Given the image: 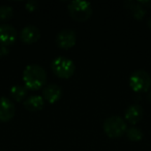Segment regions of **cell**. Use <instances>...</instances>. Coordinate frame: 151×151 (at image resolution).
I'll return each instance as SVG.
<instances>
[{
    "mask_svg": "<svg viewBox=\"0 0 151 151\" xmlns=\"http://www.w3.org/2000/svg\"><path fill=\"white\" fill-rule=\"evenodd\" d=\"M24 86L29 90H38L47 82V73L40 65L32 63L23 70Z\"/></svg>",
    "mask_w": 151,
    "mask_h": 151,
    "instance_id": "obj_1",
    "label": "cell"
},
{
    "mask_svg": "<svg viewBox=\"0 0 151 151\" xmlns=\"http://www.w3.org/2000/svg\"><path fill=\"white\" fill-rule=\"evenodd\" d=\"M51 68L57 77L61 79H68L75 73L76 65L71 59L65 56H58L51 62Z\"/></svg>",
    "mask_w": 151,
    "mask_h": 151,
    "instance_id": "obj_2",
    "label": "cell"
},
{
    "mask_svg": "<svg viewBox=\"0 0 151 151\" xmlns=\"http://www.w3.org/2000/svg\"><path fill=\"white\" fill-rule=\"evenodd\" d=\"M68 12L71 18L77 21H86L92 14V6L89 1L84 0H73L68 4Z\"/></svg>",
    "mask_w": 151,
    "mask_h": 151,
    "instance_id": "obj_3",
    "label": "cell"
},
{
    "mask_svg": "<svg viewBox=\"0 0 151 151\" xmlns=\"http://www.w3.org/2000/svg\"><path fill=\"white\" fill-rule=\"evenodd\" d=\"M104 132L110 138H119L126 132V124L124 119L119 116H110L104 121Z\"/></svg>",
    "mask_w": 151,
    "mask_h": 151,
    "instance_id": "obj_4",
    "label": "cell"
},
{
    "mask_svg": "<svg viewBox=\"0 0 151 151\" xmlns=\"http://www.w3.org/2000/svg\"><path fill=\"white\" fill-rule=\"evenodd\" d=\"M129 86L136 92H146L151 86V77L145 70H136L129 78Z\"/></svg>",
    "mask_w": 151,
    "mask_h": 151,
    "instance_id": "obj_5",
    "label": "cell"
},
{
    "mask_svg": "<svg viewBox=\"0 0 151 151\" xmlns=\"http://www.w3.org/2000/svg\"><path fill=\"white\" fill-rule=\"evenodd\" d=\"M76 40H77V36H76V32L73 29H63L61 31L58 32V34L56 35V45L61 49H67L73 48L76 45Z\"/></svg>",
    "mask_w": 151,
    "mask_h": 151,
    "instance_id": "obj_6",
    "label": "cell"
},
{
    "mask_svg": "<svg viewBox=\"0 0 151 151\" xmlns=\"http://www.w3.org/2000/svg\"><path fill=\"white\" fill-rule=\"evenodd\" d=\"M16 113V108L14 103L9 97H0V121L6 122L13 119Z\"/></svg>",
    "mask_w": 151,
    "mask_h": 151,
    "instance_id": "obj_7",
    "label": "cell"
},
{
    "mask_svg": "<svg viewBox=\"0 0 151 151\" xmlns=\"http://www.w3.org/2000/svg\"><path fill=\"white\" fill-rule=\"evenodd\" d=\"M17 30L9 24H1L0 25V45L11 46L17 40Z\"/></svg>",
    "mask_w": 151,
    "mask_h": 151,
    "instance_id": "obj_8",
    "label": "cell"
},
{
    "mask_svg": "<svg viewBox=\"0 0 151 151\" xmlns=\"http://www.w3.org/2000/svg\"><path fill=\"white\" fill-rule=\"evenodd\" d=\"M40 37V30L34 25H27L20 32V40L24 44H33Z\"/></svg>",
    "mask_w": 151,
    "mask_h": 151,
    "instance_id": "obj_9",
    "label": "cell"
},
{
    "mask_svg": "<svg viewBox=\"0 0 151 151\" xmlns=\"http://www.w3.org/2000/svg\"><path fill=\"white\" fill-rule=\"evenodd\" d=\"M62 95V89L57 84H49L42 89V97L50 104H54L60 99Z\"/></svg>",
    "mask_w": 151,
    "mask_h": 151,
    "instance_id": "obj_10",
    "label": "cell"
},
{
    "mask_svg": "<svg viewBox=\"0 0 151 151\" xmlns=\"http://www.w3.org/2000/svg\"><path fill=\"white\" fill-rule=\"evenodd\" d=\"M124 116L127 122L130 124H137L143 117V109L139 105H130L126 108Z\"/></svg>",
    "mask_w": 151,
    "mask_h": 151,
    "instance_id": "obj_11",
    "label": "cell"
},
{
    "mask_svg": "<svg viewBox=\"0 0 151 151\" xmlns=\"http://www.w3.org/2000/svg\"><path fill=\"white\" fill-rule=\"evenodd\" d=\"M123 5L129 14L137 20L143 19V17L146 14V9L144 6L140 4L138 1H132V0H127V1H124Z\"/></svg>",
    "mask_w": 151,
    "mask_h": 151,
    "instance_id": "obj_12",
    "label": "cell"
},
{
    "mask_svg": "<svg viewBox=\"0 0 151 151\" xmlns=\"http://www.w3.org/2000/svg\"><path fill=\"white\" fill-rule=\"evenodd\" d=\"M24 107L28 110V111L36 112L40 111L44 108L45 106V99L42 95H31V96L27 97L23 103Z\"/></svg>",
    "mask_w": 151,
    "mask_h": 151,
    "instance_id": "obj_13",
    "label": "cell"
},
{
    "mask_svg": "<svg viewBox=\"0 0 151 151\" xmlns=\"http://www.w3.org/2000/svg\"><path fill=\"white\" fill-rule=\"evenodd\" d=\"M9 92H11V96L13 99H15L16 101H22L24 99H26L28 89L23 85L16 84L14 86H12Z\"/></svg>",
    "mask_w": 151,
    "mask_h": 151,
    "instance_id": "obj_14",
    "label": "cell"
},
{
    "mask_svg": "<svg viewBox=\"0 0 151 151\" xmlns=\"http://www.w3.org/2000/svg\"><path fill=\"white\" fill-rule=\"evenodd\" d=\"M126 136L132 142H138V141H140L143 138V132L140 128L132 126V127L128 128L126 130Z\"/></svg>",
    "mask_w": 151,
    "mask_h": 151,
    "instance_id": "obj_15",
    "label": "cell"
},
{
    "mask_svg": "<svg viewBox=\"0 0 151 151\" xmlns=\"http://www.w3.org/2000/svg\"><path fill=\"white\" fill-rule=\"evenodd\" d=\"M14 14L13 7L9 5H1L0 6V20H7L12 18Z\"/></svg>",
    "mask_w": 151,
    "mask_h": 151,
    "instance_id": "obj_16",
    "label": "cell"
},
{
    "mask_svg": "<svg viewBox=\"0 0 151 151\" xmlns=\"http://www.w3.org/2000/svg\"><path fill=\"white\" fill-rule=\"evenodd\" d=\"M38 5H40L38 1H36V0H29V1H27L25 3V9L29 12H33L35 9H37Z\"/></svg>",
    "mask_w": 151,
    "mask_h": 151,
    "instance_id": "obj_17",
    "label": "cell"
},
{
    "mask_svg": "<svg viewBox=\"0 0 151 151\" xmlns=\"http://www.w3.org/2000/svg\"><path fill=\"white\" fill-rule=\"evenodd\" d=\"M138 2L140 3L142 6L150 7L151 9V0H138Z\"/></svg>",
    "mask_w": 151,
    "mask_h": 151,
    "instance_id": "obj_18",
    "label": "cell"
},
{
    "mask_svg": "<svg viewBox=\"0 0 151 151\" xmlns=\"http://www.w3.org/2000/svg\"><path fill=\"white\" fill-rule=\"evenodd\" d=\"M9 53L6 46H3V45H0V56H4Z\"/></svg>",
    "mask_w": 151,
    "mask_h": 151,
    "instance_id": "obj_19",
    "label": "cell"
},
{
    "mask_svg": "<svg viewBox=\"0 0 151 151\" xmlns=\"http://www.w3.org/2000/svg\"><path fill=\"white\" fill-rule=\"evenodd\" d=\"M147 23H148V26H149V28H150L151 29V17L149 18L148 19V22H147Z\"/></svg>",
    "mask_w": 151,
    "mask_h": 151,
    "instance_id": "obj_20",
    "label": "cell"
},
{
    "mask_svg": "<svg viewBox=\"0 0 151 151\" xmlns=\"http://www.w3.org/2000/svg\"><path fill=\"white\" fill-rule=\"evenodd\" d=\"M148 99H149V101L151 103V91H150V93H149V95H148Z\"/></svg>",
    "mask_w": 151,
    "mask_h": 151,
    "instance_id": "obj_21",
    "label": "cell"
},
{
    "mask_svg": "<svg viewBox=\"0 0 151 151\" xmlns=\"http://www.w3.org/2000/svg\"><path fill=\"white\" fill-rule=\"evenodd\" d=\"M0 151H3V150H0Z\"/></svg>",
    "mask_w": 151,
    "mask_h": 151,
    "instance_id": "obj_22",
    "label": "cell"
}]
</instances>
